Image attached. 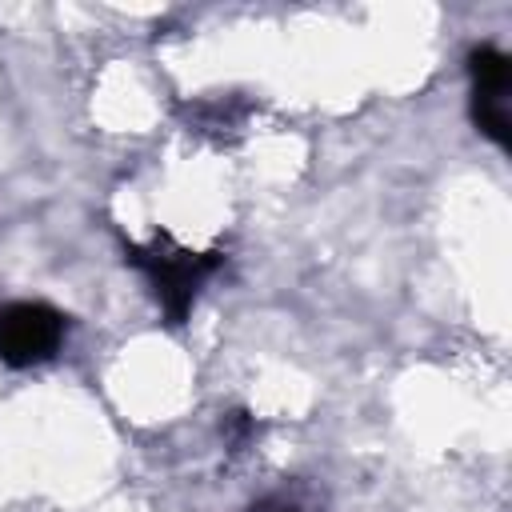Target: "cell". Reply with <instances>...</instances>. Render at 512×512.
Returning a JSON list of instances; mask_svg holds the SVG:
<instances>
[{
	"mask_svg": "<svg viewBox=\"0 0 512 512\" xmlns=\"http://www.w3.org/2000/svg\"><path fill=\"white\" fill-rule=\"evenodd\" d=\"M124 260L132 268L144 272L160 312L168 316V324H184L192 304H196V292L200 284L220 268V252H192V248H180L168 232H160L152 244H128L124 248Z\"/></svg>",
	"mask_w": 512,
	"mask_h": 512,
	"instance_id": "obj_1",
	"label": "cell"
},
{
	"mask_svg": "<svg viewBox=\"0 0 512 512\" xmlns=\"http://www.w3.org/2000/svg\"><path fill=\"white\" fill-rule=\"evenodd\" d=\"M224 432H228V444L232 448H244V440L256 432V420L248 412H232V416H224Z\"/></svg>",
	"mask_w": 512,
	"mask_h": 512,
	"instance_id": "obj_4",
	"label": "cell"
},
{
	"mask_svg": "<svg viewBox=\"0 0 512 512\" xmlns=\"http://www.w3.org/2000/svg\"><path fill=\"white\" fill-rule=\"evenodd\" d=\"M248 512H300V508H296V504H288V500H276V496H268V500L252 504Z\"/></svg>",
	"mask_w": 512,
	"mask_h": 512,
	"instance_id": "obj_5",
	"label": "cell"
},
{
	"mask_svg": "<svg viewBox=\"0 0 512 512\" xmlns=\"http://www.w3.org/2000/svg\"><path fill=\"white\" fill-rule=\"evenodd\" d=\"M468 76H472V124L496 144L508 148V88H512V60L496 44H480L468 52Z\"/></svg>",
	"mask_w": 512,
	"mask_h": 512,
	"instance_id": "obj_3",
	"label": "cell"
},
{
	"mask_svg": "<svg viewBox=\"0 0 512 512\" xmlns=\"http://www.w3.org/2000/svg\"><path fill=\"white\" fill-rule=\"evenodd\" d=\"M68 316L44 300H16L0 308V364L32 368L60 352Z\"/></svg>",
	"mask_w": 512,
	"mask_h": 512,
	"instance_id": "obj_2",
	"label": "cell"
}]
</instances>
